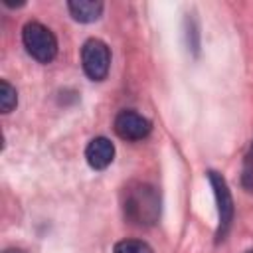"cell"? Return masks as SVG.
Segmentation results:
<instances>
[{"mask_svg": "<svg viewBox=\"0 0 253 253\" xmlns=\"http://www.w3.org/2000/svg\"><path fill=\"white\" fill-rule=\"evenodd\" d=\"M125 217L138 227H150L160 217V194L146 182H130L123 190Z\"/></svg>", "mask_w": 253, "mask_h": 253, "instance_id": "6da1fadb", "label": "cell"}, {"mask_svg": "<svg viewBox=\"0 0 253 253\" xmlns=\"http://www.w3.org/2000/svg\"><path fill=\"white\" fill-rule=\"evenodd\" d=\"M22 43L26 51L40 63H49L57 55V40L53 32L40 22H28L22 28Z\"/></svg>", "mask_w": 253, "mask_h": 253, "instance_id": "7a4b0ae2", "label": "cell"}, {"mask_svg": "<svg viewBox=\"0 0 253 253\" xmlns=\"http://www.w3.org/2000/svg\"><path fill=\"white\" fill-rule=\"evenodd\" d=\"M81 65H83V71L89 79L103 81L109 75V69H111L109 45L99 38L87 40L81 47Z\"/></svg>", "mask_w": 253, "mask_h": 253, "instance_id": "3957f363", "label": "cell"}, {"mask_svg": "<svg viewBox=\"0 0 253 253\" xmlns=\"http://www.w3.org/2000/svg\"><path fill=\"white\" fill-rule=\"evenodd\" d=\"M208 180L211 184V190H213V196H215V204H217V219H219V225H217V241H221L227 231H229V225L233 221V198H231V192L227 188V182L221 174H217L215 170H210L208 172Z\"/></svg>", "mask_w": 253, "mask_h": 253, "instance_id": "277c9868", "label": "cell"}, {"mask_svg": "<svg viewBox=\"0 0 253 253\" xmlns=\"http://www.w3.org/2000/svg\"><path fill=\"white\" fill-rule=\"evenodd\" d=\"M115 132L123 140H142L150 134V121L132 109H125L115 117Z\"/></svg>", "mask_w": 253, "mask_h": 253, "instance_id": "5b68a950", "label": "cell"}, {"mask_svg": "<svg viewBox=\"0 0 253 253\" xmlns=\"http://www.w3.org/2000/svg\"><path fill=\"white\" fill-rule=\"evenodd\" d=\"M85 158L93 170H105L115 158V146L107 136H95L85 148Z\"/></svg>", "mask_w": 253, "mask_h": 253, "instance_id": "8992f818", "label": "cell"}, {"mask_svg": "<svg viewBox=\"0 0 253 253\" xmlns=\"http://www.w3.org/2000/svg\"><path fill=\"white\" fill-rule=\"evenodd\" d=\"M67 10L73 16V20L81 24H91L101 18L103 14V2L99 0H71L67 2Z\"/></svg>", "mask_w": 253, "mask_h": 253, "instance_id": "52a82bcc", "label": "cell"}, {"mask_svg": "<svg viewBox=\"0 0 253 253\" xmlns=\"http://www.w3.org/2000/svg\"><path fill=\"white\" fill-rule=\"evenodd\" d=\"M18 105V93H16V87L10 85L6 79L0 81V109L2 113H10L14 107Z\"/></svg>", "mask_w": 253, "mask_h": 253, "instance_id": "ba28073f", "label": "cell"}, {"mask_svg": "<svg viewBox=\"0 0 253 253\" xmlns=\"http://www.w3.org/2000/svg\"><path fill=\"white\" fill-rule=\"evenodd\" d=\"M113 253H152L150 245L140 239H123L115 245Z\"/></svg>", "mask_w": 253, "mask_h": 253, "instance_id": "9c48e42d", "label": "cell"}, {"mask_svg": "<svg viewBox=\"0 0 253 253\" xmlns=\"http://www.w3.org/2000/svg\"><path fill=\"white\" fill-rule=\"evenodd\" d=\"M241 182L247 190H253V142H251V148L245 156V162H243V176H241Z\"/></svg>", "mask_w": 253, "mask_h": 253, "instance_id": "30bf717a", "label": "cell"}, {"mask_svg": "<svg viewBox=\"0 0 253 253\" xmlns=\"http://www.w3.org/2000/svg\"><path fill=\"white\" fill-rule=\"evenodd\" d=\"M4 253H24L22 249H16V247H10V249H6Z\"/></svg>", "mask_w": 253, "mask_h": 253, "instance_id": "8fae6325", "label": "cell"}, {"mask_svg": "<svg viewBox=\"0 0 253 253\" xmlns=\"http://www.w3.org/2000/svg\"><path fill=\"white\" fill-rule=\"evenodd\" d=\"M247 253H253V249H249V251H247Z\"/></svg>", "mask_w": 253, "mask_h": 253, "instance_id": "7c38bea8", "label": "cell"}]
</instances>
